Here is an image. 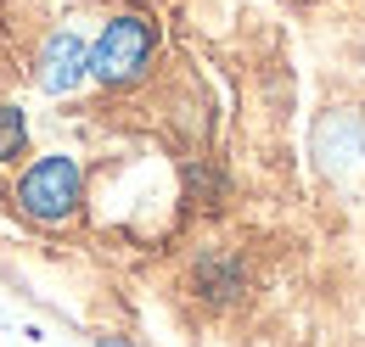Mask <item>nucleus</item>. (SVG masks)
<instances>
[{
    "label": "nucleus",
    "instance_id": "4",
    "mask_svg": "<svg viewBox=\"0 0 365 347\" xmlns=\"http://www.w3.org/2000/svg\"><path fill=\"white\" fill-rule=\"evenodd\" d=\"M23 146H29V118H23L17 107L0 101V163H17Z\"/></svg>",
    "mask_w": 365,
    "mask_h": 347
},
{
    "label": "nucleus",
    "instance_id": "2",
    "mask_svg": "<svg viewBox=\"0 0 365 347\" xmlns=\"http://www.w3.org/2000/svg\"><path fill=\"white\" fill-rule=\"evenodd\" d=\"M152 50H158L152 17L118 11V17H107V28L91 40V79H96V85H107V90L135 85L140 73L152 68Z\"/></svg>",
    "mask_w": 365,
    "mask_h": 347
},
{
    "label": "nucleus",
    "instance_id": "5",
    "mask_svg": "<svg viewBox=\"0 0 365 347\" xmlns=\"http://www.w3.org/2000/svg\"><path fill=\"white\" fill-rule=\"evenodd\" d=\"M96 347H130V342H113V336H101V342H96Z\"/></svg>",
    "mask_w": 365,
    "mask_h": 347
},
{
    "label": "nucleus",
    "instance_id": "3",
    "mask_svg": "<svg viewBox=\"0 0 365 347\" xmlns=\"http://www.w3.org/2000/svg\"><path fill=\"white\" fill-rule=\"evenodd\" d=\"M85 79H91V45L79 40L73 28L46 34L40 56H34V85L46 90V95H73Z\"/></svg>",
    "mask_w": 365,
    "mask_h": 347
},
{
    "label": "nucleus",
    "instance_id": "1",
    "mask_svg": "<svg viewBox=\"0 0 365 347\" xmlns=\"http://www.w3.org/2000/svg\"><path fill=\"white\" fill-rule=\"evenodd\" d=\"M79 202H85V169H79V157H68V151L34 157L29 169L17 174V213L46 224V230L73 224V218H79Z\"/></svg>",
    "mask_w": 365,
    "mask_h": 347
}]
</instances>
